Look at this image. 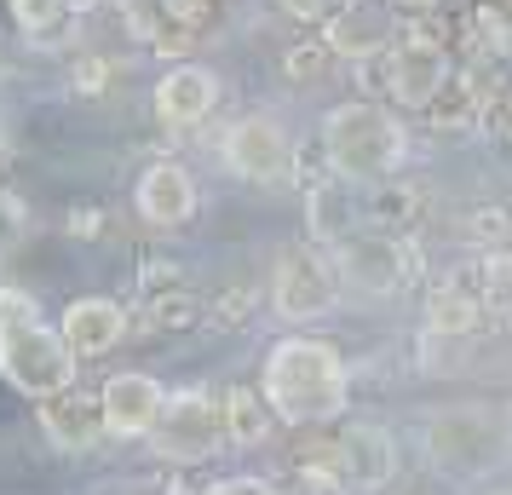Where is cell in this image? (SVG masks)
Wrapping results in <instances>:
<instances>
[{
	"mask_svg": "<svg viewBox=\"0 0 512 495\" xmlns=\"http://www.w3.org/2000/svg\"><path fill=\"white\" fill-rule=\"evenodd\" d=\"M259 398L271 403V415L282 426H323L334 421L351 398V375L346 357L334 352L328 340L311 334H288L271 346L265 375H259Z\"/></svg>",
	"mask_w": 512,
	"mask_h": 495,
	"instance_id": "cell-1",
	"label": "cell"
},
{
	"mask_svg": "<svg viewBox=\"0 0 512 495\" xmlns=\"http://www.w3.org/2000/svg\"><path fill=\"white\" fill-rule=\"evenodd\" d=\"M323 150L334 179H392L409 156V133L392 110H380L369 98L328 110L323 121Z\"/></svg>",
	"mask_w": 512,
	"mask_h": 495,
	"instance_id": "cell-2",
	"label": "cell"
},
{
	"mask_svg": "<svg viewBox=\"0 0 512 495\" xmlns=\"http://www.w3.org/2000/svg\"><path fill=\"white\" fill-rule=\"evenodd\" d=\"M150 444L162 461H179V467H196V461H213L225 449V421H219V392L208 386H179L167 392L162 415L150 426Z\"/></svg>",
	"mask_w": 512,
	"mask_h": 495,
	"instance_id": "cell-3",
	"label": "cell"
},
{
	"mask_svg": "<svg viewBox=\"0 0 512 495\" xmlns=\"http://www.w3.org/2000/svg\"><path fill=\"white\" fill-rule=\"evenodd\" d=\"M0 380L12 386V392H24V398H52V392H64L75 386V352L58 340V329H47L41 317L24 323V329L0 334Z\"/></svg>",
	"mask_w": 512,
	"mask_h": 495,
	"instance_id": "cell-4",
	"label": "cell"
},
{
	"mask_svg": "<svg viewBox=\"0 0 512 495\" xmlns=\"http://www.w3.org/2000/svg\"><path fill=\"white\" fill-rule=\"evenodd\" d=\"M507 444V421L484 409V403H461V409H438L426 421V461L449 472L484 467L495 449Z\"/></svg>",
	"mask_w": 512,
	"mask_h": 495,
	"instance_id": "cell-5",
	"label": "cell"
},
{
	"mask_svg": "<svg viewBox=\"0 0 512 495\" xmlns=\"http://www.w3.org/2000/svg\"><path fill=\"white\" fill-rule=\"evenodd\" d=\"M219 156H225V167H231L236 179L277 185V179H288V167H294V144H288L277 116H236L225 127V139H219Z\"/></svg>",
	"mask_w": 512,
	"mask_h": 495,
	"instance_id": "cell-6",
	"label": "cell"
},
{
	"mask_svg": "<svg viewBox=\"0 0 512 495\" xmlns=\"http://www.w3.org/2000/svg\"><path fill=\"white\" fill-rule=\"evenodd\" d=\"M409 248L386 231H357L334 242V277L351 283L357 294H397L403 277H409Z\"/></svg>",
	"mask_w": 512,
	"mask_h": 495,
	"instance_id": "cell-7",
	"label": "cell"
},
{
	"mask_svg": "<svg viewBox=\"0 0 512 495\" xmlns=\"http://www.w3.org/2000/svg\"><path fill=\"white\" fill-rule=\"evenodd\" d=\"M334 294H340V277L311 248H288L277 260V277H271V306H277V317L311 323V317H323L334 306Z\"/></svg>",
	"mask_w": 512,
	"mask_h": 495,
	"instance_id": "cell-8",
	"label": "cell"
},
{
	"mask_svg": "<svg viewBox=\"0 0 512 495\" xmlns=\"http://www.w3.org/2000/svg\"><path fill=\"white\" fill-rule=\"evenodd\" d=\"M386 87L409 110H432V98L449 87V58L432 35H403L386 52Z\"/></svg>",
	"mask_w": 512,
	"mask_h": 495,
	"instance_id": "cell-9",
	"label": "cell"
},
{
	"mask_svg": "<svg viewBox=\"0 0 512 495\" xmlns=\"http://www.w3.org/2000/svg\"><path fill=\"white\" fill-rule=\"evenodd\" d=\"M167 403V386L156 375H144V369H121L98 386V409H104V432L110 438H150V426L162 415Z\"/></svg>",
	"mask_w": 512,
	"mask_h": 495,
	"instance_id": "cell-10",
	"label": "cell"
},
{
	"mask_svg": "<svg viewBox=\"0 0 512 495\" xmlns=\"http://www.w3.org/2000/svg\"><path fill=\"white\" fill-rule=\"evenodd\" d=\"M35 421L47 432V444L64 449V455H87V449H98V438H104V409H98V398L81 392V386H64V392L41 398Z\"/></svg>",
	"mask_w": 512,
	"mask_h": 495,
	"instance_id": "cell-11",
	"label": "cell"
},
{
	"mask_svg": "<svg viewBox=\"0 0 512 495\" xmlns=\"http://www.w3.org/2000/svg\"><path fill=\"white\" fill-rule=\"evenodd\" d=\"M323 47L334 52V58H374V52L392 47V12L380 6V0H340L334 12L323 18Z\"/></svg>",
	"mask_w": 512,
	"mask_h": 495,
	"instance_id": "cell-12",
	"label": "cell"
},
{
	"mask_svg": "<svg viewBox=\"0 0 512 495\" xmlns=\"http://www.w3.org/2000/svg\"><path fill=\"white\" fill-rule=\"evenodd\" d=\"M121 334H127V306L110 294H81L58 317V340L75 357H104L110 346H121Z\"/></svg>",
	"mask_w": 512,
	"mask_h": 495,
	"instance_id": "cell-13",
	"label": "cell"
},
{
	"mask_svg": "<svg viewBox=\"0 0 512 495\" xmlns=\"http://www.w3.org/2000/svg\"><path fill=\"white\" fill-rule=\"evenodd\" d=\"M334 461H340L346 490H380L397 472V438L386 426H346L334 438Z\"/></svg>",
	"mask_w": 512,
	"mask_h": 495,
	"instance_id": "cell-14",
	"label": "cell"
},
{
	"mask_svg": "<svg viewBox=\"0 0 512 495\" xmlns=\"http://www.w3.org/2000/svg\"><path fill=\"white\" fill-rule=\"evenodd\" d=\"M133 208H139L144 225H156V231H179L190 213H196V179H190L179 162L144 167L139 190H133Z\"/></svg>",
	"mask_w": 512,
	"mask_h": 495,
	"instance_id": "cell-15",
	"label": "cell"
},
{
	"mask_svg": "<svg viewBox=\"0 0 512 495\" xmlns=\"http://www.w3.org/2000/svg\"><path fill=\"white\" fill-rule=\"evenodd\" d=\"M213 104H219V75L208 64H173L156 81V116L167 127H196L213 116Z\"/></svg>",
	"mask_w": 512,
	"mask_h": 495,
	"instance_id": "cell-16",
	"label": "cell"
},
{
	"mask_svg": "<svg viewBox=\"0 0 512 495\" xmlns=\"http://www.w3.org/2000/svg\"><path fill=\"white\" fill-rule=\"evenodd\" d=\"M219 421H225V444L259 449L265 438H271L277 415H271V403L259 398V392H248V386H231V392L219 398Z\"/></svg>",
	"mask_w": 512,
	"mask_h": 495,
	"instance_id": "cell-17",
	"label": "cell"
},
{
	"mask_svg": "<svg viewBox=\"0 0 512 495\" xmlns=\"http://www.w3.org/2000/svg\"><path fill=\"white\" fill-rule=\"evenodd\" d=\"M484 323V300L466 294L461 283H438L432 300H426V334H449V340H466V334Z\"/></svg>",
	"mask_w": 512,
	"mask_h": 495,
	"instance_id": "cell-18",
	"label": "cell"
},
{
	"mask_svg": "<svg viewBox=\"0 0 512 495\" xmlns=\"http://www.w3.org/2000/svg\"><path fill=\"white\" fill-rule=\"evenodd\" d=\"M311 236L317 242H340L346 236V202H340V185H328L311 196Z\"/></svg>",
	"mask_w": 512,
	"mask_h": 495,
	"instance_id": "cell-19",
	"label": "cell"
},
{
	"mask_svg": "<svg viewBox=\"0 0 512 495\" xmlns=\"http://www.w3.org/2000/svg\"><path fill=\"white\" fill-rule=\"evenodd\" d=\"M64 12H70V0H12V18L29 35H52V29L64 24Z\"/></svg>",
	"mask_w": 512,
	"mask_h": 495,
	"instance_id": "cell-20",
	"label": "cell"
},
{
	"mask_svg": "<svg viewBox=\"0 0 512 495\" xmlns=\"http://www.w3.org/2000/svg\"><path fill=\"white\" fill-rule=\"evenodd\" d=\"M334 64V52L323 47V41H305V47H294L288 58H282V70H288V81H323V70Z\"/></svg>",
	"mask_w": 512,
	"mask_h": 495,
	"instance_id": "cell-21",
	"label": "cell"
},
{
	"mask_svg": "<svg viewBox=\"0 0 512 495\" xmlns=\"http://www.w3.org/2000/svg\"><path fill=\"white\" fill-rule=\"evenodd\" d=\"M466 231H472V242H484L489 254H495V248H507V242H512V225H507V213H501V208L472 213V225H466Z\"/></svg>",
	"mask_w": 512,
	"mask_h": 495,
	"instance_id": "cell-22",
	"label": "cell"
},
{
	"mask_svg": "<svg viewBox=\"0 0 512 495\" xmlns=\"http://www.w3.org/2000/svg\"><path fill=\"white\" fill-rule=\"evenodd\" d=\"M35 317H41V306L29 300L24 288H0V334L24 329V323H35Z\"/></svg>",
	"mask_w": 512,
	"mask_h": 495,
	"instance_id": "cell-23",
	"label": "cell"
},
{
	"mask_svg": "<svg viewBox=\"0 0 512 495\" xmlns=\"http://www.w3.org/2000/svg\"><path fill=\"white\" fill-rule=\"evenodd\" d=\"M156 323H162V329H185V323H196V300H190V294H167V300H156Z\"/></svg>",
	"mask_w": 512,
	"mask_h": 495,
	"instance_id": "cell-24",
	"label": "cell"
},
{
	"mask_svg": "<svg viewBox=\"0 0 512 495\" xmlns=\"http://www.w3.org/2000/svg\"><path fill=\"white\" fill-rule=\"evenodd\" d=\"M277 6L288 12V18H300V24H323L340 0H277Z\"/></svg>",
	"mask_w": 512,
	"mask_h": 495,
	"instance_id": "cell-25",
	"label": "cell"
},
{
	"mask_svg": "<svg viewBox=\"0 0 512 495\" xmlns=\"http://www.w3.org/2000/svg\"><path fill=\"white\" fill-rule=\"evenodd\" d=\"M202 495H277L265 478H213Z\"/></svg>",
	"mask_w": 512,
	"mask_h": 495,
	"instance_id": "cell-26",
	"label": "cell"
},
{
	"mask_svg": "<svg viewBox=\"0 0 512 495\" xmlns=\"http://www.w3.org/2000/svg\"><path fill=\"white\" fill-rule=\"evenodd\" d=\"M484 277L501 288V294H512V242H507V248H495V254L484 260Z\"/></svg>",
	"mask_w": 512,
	"mask_h": 495,
	"instance_id": "cell-27",
	"label": "cell"
},
{
	"mask_svg": "<svg viewBox=\"0 0 512 495\" xmlns=\"http://www.w3.org/2000/svg\"><path fill=\"white\" fill-rule=\"evenodd\" d=\"M202 6H208V0H167V12H173V18H202Z\"/></svg>",
	"mask_w": 512,
	"mask_h": 495,
	"instance_id": "cell-28",
	"label": "cell"
},
{
	"mask_svg": "<svg viewBox=\"0 0 512 495\" xmlns=\"http://www.w3.org/2000/svg\"><path fill=\"white\" fill-rule=\"evenodd\" d=\"M397 6H409V12H432L438 0H397Z\"/></svg>",
	"mask_w": 512,
	"mask_h": 495,
	"instance_id": "cell-29",
	"label": "cell"
},
{
	"mask_svg": "<svg viewBox=\"0 0 512 495\" xmlns=\"http://www.w3.org/2000/svg\"><path fill=\"white\" fill-rule=\"evenodd\" d=\"M507 139H512V98H507Z\"/></svg>",
	"mask_w": 512,
	"mask_h": 495,
	"instance_id": "cell-30",
	"label": "cell"
},
{
	"mask_svg": "<svg viewBox=\"0 0 512 495\" xmlns=\"http://www.w3.org/2000/svg\"><path fill=\"white\" fill-rule=\"evenodd\" d=\"M489 6H512V0H489Z\"/></svg>",
	"mask_w": 512,
	"mask_h": 495,
	"instance_id": "cell-31",
	"label": "cell"
},
{
	"mask_svg": "<svg viewBox=\"0 0 512 495\" xmlns=\"http://www.w3.org/2000/svg\"><path fill=\"white\" fill-rule=\"evenodd\" d=\"M507 438H512V415H507Z\"/></svg>",
	"mask_w": 512,
	"mask_h": 495,
	"instance_id": "cell-32",
	"label": "cell"
},
{
	"mask_svg": "<svg viewBox=\"0 0 512 495\" xmlns=\"http://www.w3.org/2000/svg\"><path fill=\"white\" fill-rule=\"evenodd\" d=\"M501 495H512V490H501Z\"/></svg>",
	"mask_w": 512,
	"mask_h": 495,
	"instance_id": "cell-33",
	"label": "cell"
}]
</instances>
